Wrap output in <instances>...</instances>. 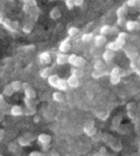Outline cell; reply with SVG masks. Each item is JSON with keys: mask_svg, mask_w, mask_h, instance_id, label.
Masks as SVG:
<instances>
[{"mask_svg": "<svg viewBox=\"0 0 140 156\" xmlns=\"http://www.w3.org/2000/svg\"><path fill=\"white\" fill-rule=\"evenodd\" d=\"M128 37V34L125 32H121L118 34V36L114 41H111L106 45V49L111 50L113 52L119 51L124 48L125 43H126V39Z\"/></svg>", "mask_w": 140, "mask_h": 156, "instance_id": "obj_1", "label": "cell"}, {"mask_svg": "<svg viewBox=\"0 0 140 156\" xmlns=\"http://www.w3.org/2000/svg\"><path fill=\"white\" fill-rule=\"evenodd\" d=\"M101 138L106 145H109V147L112 151H117V152L122 151L123 146L121 144V142L117 140L115 137H113L112 135L108 134V133H103V134H101Z\"/></svg>", "mask_w": 140, "mask_h": 156, "instance_id": "obj_2", "label": "cell"}, {"mask_svg": "<svg viewBox=\"0 0 140 156\" xmlns=\"http://www.w3.org/2000/svg\"><path fill=\"white\" fill-rule=\"evenodd\" d=\"M48 83L54 88L61 90V91H66L68 89V84L66 80L61 79L58 75H50L48 78Z\"/></svg>", "mask_w": 140, "mask_h": 156, "instance_id": "obj_3", "label": "cell"}, {"mask_svg": "<svg viewBox=\"0 0 140 156\" xmlns=\"http://www.w3.org/2000/svg\"><path fill=\"white\" fill-rule=\"evenodd\" d=\"M130 74V72H127L126 70L120 68L118 66L113 67L112 70L109 73V81L110 83L113 85H116L118 84L120 81H121V78L125 77V76H128Z\"/></svg>", "mask_w": 140, "mask_h": 156, "instance_id": "obj_4", "label": "cell"}, {"mask_svg": "<svg viewBox=\"0 0 140 156\" xmlns=\"http://www.w3.org/2000/svg\"><path fill=\"white\" fill-rule=\"evenodd\" d=\"M0 24L3 25L6 29L12 33H16L19 28V24L17 21H13L5 16V13H0Z\"/></svg>", "mask_w": 140, "mask_h": 156, "instance_id": "obj_5", "label": "cell"}, {"mask_svg": "<svg viewBox=\"0 0 140 156\" xmlns=\"http://www.w3.org/2000/svg\"><path fill=\"white\" fill-rule=\"evenodd\" d=\"M125 55L127 56V58H128L130 59V66L131 68V71L135 68V67H137V58L139 57V53L135 49L132 48L131 46H129L128 48H125L123 49Z\"/></svg>", "mask_w": 140, "mask_h": 156, "instance_id": "obj_6", "label": "cell"}, {"mask_svg": "<svg viewBox=\"0 0 140 156\" xmlns=\"http://www.w3.org/2000/svg\"><path fill=\"white\" fill-rule=\"evenodd\" d=\"M83 75V73L81 72V70L78 69H71V75L68 77V79L66 80L67 81V84L70 88H77L80 85V80L79 78Z\"/></svg>", "mask_w": 140, "mask_h": 156, "instance_id": "obj_7", "label": "cell"}, {"mask_svg": "<svg viewBox=\"0 0 140 156\" xmlns=\"http://www.w3.org/2000/svg\"><path fill=\"white\" fill-rule=\"evenodd\" d=\"M128 12H129V6L126 4V2L116 10V16H117L116 24L118 26H124V24L126 23V16Z\"/></svg>", "mask_w": 140, "mask_h": 156, "instance_id": "obj_8", "label": "cell"}, {"mask_svg": "<svg viewBox=\"0 0 140 156\" xmlns=\"http://www.w3.org/2000/svg\"><path fill=\"white\" fill-rule=\"evenodd\" d=\"M67 63L78 67V68H81V67H84L86 63V60L83 58V57H79L75 54H72V55L68 56V59H67Z\"/></svg>", "mask_w": 140, "mask_h": 156, "instance_id": "obj_9", "label": "cell"}, {"mask_svg": "<svg viewBox=\"0 0 140 156\" xmlns=\"http://www.w3.org/2000/svg\"><path fill=\"white\" fill-rule=\"evenodd\" d=\"M84 132L88 137H94L97 134V128L95 127V123L93 120H88L84 126Z\"/></svg>", "mask_w": 140, "mask_h": 156, "instance_id": "obj_10", "label": "cell"}, {"mask_svg": "<svg viewBox=\"0 0 140 156\" xmlns=\"http://www.w3.org/2000/svg\"><path fill=\"white\" fill-rule=\"evenodd\" d=\"M35 140V136L32 133H25L22 136L17 138V143L20 147H28L31 145V143Z\"/></svg>", "mask_w": 140, "mask_h": 156, "instance_id": "obj_11", "label": "cell"}, {"mask_svg": "<svg viewBox=\"0 0 140 156\" xmlns=\"http://www.w3.org/2000/svg\"><path fill=\"white\" fill-rule=\"evenodd\" d=\"M22 90L24 91L25 97H27L29 99H32V100L36 99L37 93L34 90V88H33L30 85V83H22Z\"/></svg>", "mask_w": 140, "mask_h": 156, "instance_id": "obj_12", "label": "cell"}, {"mask_svg": "<svg viewBox=\"0 0 140 156\" xmlns=\"http://www.w3.org/2000/svg\"><path fill=\"white\" fill-rule=\"evenodd\" d=\"M118 33V29L115 26H110V25H104L100 28V34L101 35H112V34Z\"/></svg>", "mask_w": 140, "mask_h": 156, "instance_id": "obj_13", "label": "cell"}, {"mask_svg": "<svg viewBox=\"0 0 140 156\" xmlns=\"http://www.w3.org/2000/svg\"><path fill=\"white\" fill-rule=\"evenodd\" d=\"M71 49V43H70V37H65L61 42L59 46V50L61 53H67Z\"/></svg>", "mask_w": 140, "mask_h": 156, "instance_id": "obj_14", "label": "cell"}, {"mask_svg": "<svg viewBox=\"0 0 140 156\" xmlns=\"http://www.w3.org/2000/svg\"><path fill=\"white\" fill-rule=\"evenodd\" d=\"M0 113L3 114V115L10 113V111H9V105L6 103L3 94H0Z\"/></svg>", "mask_w": 140, "mask_h": 156, "instance_id": "obj_15", "label": "cell"}, {"mask_svg": "<svg viewBox=\"0 0 140 156\" xmlns=\"http://www.w3.org/2000/svg\"><path fill=\"white\" fill-rule=\"evenodd\" d=\"M38 143L41 144L42 147L43 146H49L50 142H51V136L49 134L41 133L38 136Z\"/></svg>", "mask_w": 140, "mask_h": 156, "instance_id": "obj_16", "label": "cell"}, {"mask_svg": "<svg viewBox=\"0 0 140 156\" xmlns=\"http://www.w3.org/2000/svg\"><path fill=\"white\" fill-rule=\"evenodd\" d=\"M126 28L128 31H135L140 29V22L139 21H133V20H129L125 23Z\"/></svg>", "mask_w": 140, "mask_h": 156, "instance_id": "obj_17", "label": "cell"}, {"mask_svg": "<svg viewBox=\"0 0 140 156\" xmlns=\"http://www.w3.org/2000/svg\"><path fill=\"white\" fill-rule=\"evenodd\" d=\"M10 114L13 115L15 117H18V116H22L24 115V111H23V108L19 105H14L12 106V108L10 109Z\"/></svg>", "mask_w": 140, "mask_h": 156, "instance_id": "obj_18", "label": "cell"}, {"mask_svg": "<svg viewBox=\"0 0 140 156\" xmlns=\"http://www.w3.org/2000/svg\"><path fill=\"white\" fill-rule=\"evenodd\" d=\"M93 39H94V44H95L96 47H102L106 42V36L101 35V34H100V35H98V36H95Z\"/></svg>", "mask_w": 140, "mask_h": 156, "instance_id": "obj_19", "label": "cell"}, {"mask_svg": "<svg viewBox=\"0 0 140 156\" xmlns=\"http://www.w3.org/2000/svg\"><path fill=\"white\" fill-rule=\"evenodd\" d=\"M103 58L106 63H110L112 62V59L114 58V52L106 49V51L103 53Z\"/></svg>", "mask_w": 140, "mask_h": 156, "instance_id": "obj_20", "label": "cell"}, {"mask_svg": "<svg viewBox=\"0 0 140 156\" xmlns=\"http://www.w3.org/2000/svg\"><path fill=\"white\" fill-rule=\"evenodd\" d=\"M67 59H68L67 55H65L64 53H59L57 55L56 62H57L58 65H63L65 63H67Z\"/></svg>", "mask_w": 140, "mask_h": 156, "instance_id": "obj_21", "label": "cell"}, {"mask_svg": "<svg viewBox=\"0 0 140 156\" xmlns=\"http://www.w3.org/2000/svg\"><path fill=\"white\" fill-rule=\"evenodd\" d=\"M39 62L44 64H49L51 62V56L48 52H42L38 57Z\"/></svg>", "mask_w": 140, "mask_h": 156, "instance_id": "obj_22", "label": "cell"}, {"mask_svg": "<svg viewBox=\"0 0 140 156\" xmlns=\"http://www.w3.org/2000/svg\"><path fill=\"white\" fill-rule=\"evenodd\" d=\"M109 73L106 70H93V72L91 73V77L94 79H100L104 76H109Z\"/></svg>", "mask_w": 140, "mask_h": 156, "instance_id": "obj_23", "label": "cell"}, {"mask_svg": "<svg viewBox=\"0 0 140 156\" xmlns=\"http://www.w3.org/2000/svg\"><path fill=\"white\" fill-rule=\"evenodd\" d=\"M61 16H62V11L59 10V7H54L50 12V17L54 20H57Z\"/></svg>", "mask_w": 140, "mask_h": 156, "instance_id": "obj_24", "label": "cell"}, {"mask_svg": "<svg viewBox=\"0 0 140 156\" xmlns=\"http://www.w3.org/2000/svg\"><path fill=\"white\" fill-rule=\"evenodd\" d=\"M34 21H32V20H27V21L25 22V24L23 25V28H22V31L25 33V34H30L34 28Z\"/></svg>", "mask_w": 140, "mask_h": 156, "instance_id": "obj_25", "label": "cell"}, {"mask_svg": "<svg viewBox=\"0 0 140 156\" xmlns=\"http://www.w3.org/2000/svg\"><path fill=\"white\" fill-rule=\"evenodd\" d=\"M135 103H130L127 105V111H128V115L131 119H135Z\"/></svg>", "mask_w": 140, "mask_h": 156, "instance_id": "obj_26", "label": "cell"}, {"mask_svg": "<svg viewBox=\"0 0 140 156\" xmlns=\"http://www.w3.org/2000/svg\"><path fill=\"white\" fill-rule=\"evenodd\" d=\"M126 4L129 6V8H135L140 11V0H127Z\"/></svg>", "mask_w": 140, "mask_h": 156, "instance_id": "obj_27", "label": "cell"}, {"mask_svg": "<svg viewBox=\"0 0 140 156\" xmlns=\"http://www.w3.org/2000/svg\"><path fill=\"white\" fill-rule=\"evenodd\" d=\"M14 93H15V90L13 89L11 83L4 86V89H3V95H4V96L11 97V96H13V94H14Z\"/></svg>", "mask_w": 140, "mask_h": 156, "instance_id": "obj_28", "label": "cell"}, {"mask_svg": "<svg viewBox=\"0 0 140 156\" xmlns=\"http://www.w3.org/2000/svg\"><path fill=\"white\" fill-rule=\"evenodd\" d=\"M52 97H53V100L58 101V103H62V101H64V95L63 94V92H54L52 95Z\"/></svg>", "mask_w": 140, "mask_h": 156, "instance_id": "obj_29", "label": "cell"}, {"mask_svg": "<svg viewBox=\"0 0 140 156\" xmlns=\"http://www.w3.org/2000/svg\"><path fill=\"white\" fill-rule=\"evenodd\" d=\"M93 68L94 70H106V65L101 59H97L93 64Z\"/></svg>", "mask_w": 140, "mask_h": 156, "instance_id": "obj_30", "label": "cell"}, {"mask_svg": "<svg viewBox=\"0 0 140 156\" xmlns=\"http://www.w3.org/2000/svg\"><path fill=\"white\" fill-rule=\"evenodd\" d=\"M94 33H86V34H84L82 36L81 39L83 42H90L91 40L94 38Z\"/></svg>", "mask_w": 140, "mask_h": 156, "instance_id": "obj_31", "label": "cell"}, {"mask_svg": "<svg viewBox=\"0 0 140 156\" xmlns=\"http://www.w3.org/2000/svg\"><path fill=\"white\" fill-rule=\"evenodd\" d=\"M11 85L13 87V89L15 90V92L22 90V83H21V81H19V80H14V81H12Z\"/></svg>", "mask_w": 140, "mask_h": 156, "instance_id": "obj_32", "label": "cell"}, {"mask_svg": "<svg viewBox=\"0 0 140 156\" xmlns=\"http://www.w3.org/2000/svg\"><path fill=\"white\" fill-rule=\"evenodd\" d=\"M24 101V105H25V107L27 108H36V103L34 101V100L32 99H29L27 97H25L23 99Z\"/></svg>", "mask_w": 140, "mask_h": 156, "instance_id": "obj_33", "label": "cell"}, {"mask_svg": "<svg viewBox=\"0 0 140 156\" xmlns=\"http://www.w3.org/2000/svg\"><path fill=\"white\" fill-rule=\"evenodd\" d=\"M95 115H96V117L99 118L100 120L106 121L109 116V112H108V111H106V112L105 111H97V112H95Z\"/></svg>", "mask_w": 140, "mask_h": 156, "instance_id": "obj_34", "label": "cell"}, {"mask_svg": "<svg viewBox=\"0 0 140 156\" xmlns=\"http://www.w3.org/2000/svg\"><path fill=\"white\" fill-rule=\"evenodd\" d=\"M51 72H52V68H50V67H46V68H44L41 71L39 76H41L42 79H47L51 75Z\"/></svg>", "mask_w": 140, "mask_h": 156, "instance_id": "obj_35", "label": "cell"}, {"mask_svg": "<svg viewBox=\"0 0 140 156\" xmlns=\"http://www.w3.org/2000/svg\"><path fill=\"white\" fill-rule=\"evenodd\" d=\"M24 115L25 116H31V115H35L36 112H37V109L36 108H27V107H25L24 109Z\"/></svg>", "mask_w": 140, "mask_h": 156, "instance_id": "obj_36", "label": "cell"}, {"mask_svg": "<svg viewBox=\"0 0 140 156\" xmlns=\"http://www.w3.org/2000/svg\"><path fill=\"white\" fill-rule=\"evenodd\" d=\"M34 8H36V7H31V6L27 5V4H23L22 11L24 12V13H26L27 16H29L30 13H31V12H32V10L34 9Z\"/></svg>", "mask_w": 140, "mask_h": 156, "instance_id": "obj_37", "label": "cell"}, {"mask_svg": "<svg viewBox=\"0 0 140 156\" xmlns=\"http://www.w3.org/2000/svg\"><path fill=\"white\" fill-rule=\"evenodd\" d=\"M79 33V29L77 27H70L68 29V36L69 37H74Z\"/></svg>", "mask_w": 140, "mask_h": 156, "instance_id": "obj_38", "label": "cell"}, {"mask_svg": "<svg viewBox=\"0 0 140 156\" xmlns=\"http://www.w3.org/2000/svg\"><path fill=\"white\" fill-rule=\"evenodd\" d=\"M23 4H27L31 7H38V3L36 0H20Z\"/></svg>", "mask_w": 140, "mask_h": 156, "instance_id": "obj_39", "label": "cell"}, {"mask_svg": "<svg viewBox=\"0 0 140 156\" xmlns=\"http://www.w3.org/2000/svg\"><path fill=\"white\" fill-rule=\"evenodd\" d=\"M65 5L68 10H72L75 7V0H65Z\"/></svg>", "mask_w": 140, "mask_h": 156, "instance_id": "obj_40", "label": "cell"}, {"mask_svg": "<svg viewBox=\"0 0 140 156\" xmlns=\"http://www.w3.org/2000/svg\"><path fill=\"white\" fill-rule=\"evenodd\" d=\"M36 49V46L34 44H31V45H26V46H23L22 47V50L24 52H32Z\"/></svg>", "mask_w": 140, "mask_h": 156, "instance_id": "obj_41", "label": "cell"}, {"mask_svg": "<svg viewBox=\"0 0 140 156\" xmlns=\"http://www.w3.org/2000/svg\"><path fill=\"white\" fill-rule=\"evenodd\" d=\"M95 155H108V151H106V147H101V150H100L99 152H97Z\"/></svg>", "mask_w": 140, "mask_h": 156, "instance_id": "obj_42", "label": "cell"}, {"mask_svg": "<svg viewBox=\"0 0 140 156\" xmlns=\"http://www.w3.org/2000/svg\"><path fill=\"white\" fill-rule=\"evenodd\" d=\"M16 147H17V146H16V143H12V144H10L9 145V151H16Z\"/></svg>", "mask_w": 140, "mask_h": 156, "instance_id": "obj_43", "label": "cell"}, {"mask_svg": "<svg viewBox=\"0 0 140 156\" xmlns=\"http://www.w3.org/2000/svg\"><path fill=\"white\" fill-rule=\"evenodd\" d=\"M84 5V0H75V6L76 7H81Z\"/></svg>", "mask_w": 140, "mask_h": 156, "instance_id": "obj_44", "label": "cell"}, {"mask_svg": "<svg viewBox=\"0 0 140 156\" xmlns=\"http://www.w3.org/2000/svg\"><path fill=\"white\" fill-rule=\"evenodd\" d=\"M29 155L30 156H41L43 154L41 152H39V151H32V152H30Z\"/></svg>", "mask_w": 140, "mask_h": 156, "instance_id": "obj_45", "label": "cell"}, {"mask_svg": "<svg viewBox=\"0 0 140 156\" xmlns=\"http://www.w3.org/2000/svg\"><path fill=\"white\" fill-rule=\"evenodd\" d=\"M132 71L135 72V73H136L137 75L139 76V78H140V66H137V67H135V68L133 69Z\"/></svg>", "mask_w": 140, "mask_h": 156, "instance_id": "obj_46", "label": "cell"}, {"mask_svg": "<svg viewBox=\"0 0 140 156\" xmlns=\"http://www.w3.org/2000/svg\"><path fill=\"white\" fill-rule=\"evenodd\" d=\"M4 135H5V131L3 129H0V141L4 138Z\"/></svg>", "mask_w": 140, "mask_h": 156, "instance_id": "obj_47", "label": "cell"}, {"mask_svg": "<svg viewBox=\"0 0 140 156\" xmlns=\"http://www.w3.org/2000/svg\"><path fill=\"white\" fill-rule=\"evenodd\" d=\"M39 121H41V118H39V116H35V118H34L35 123H38Z\"/></svg>", "mask_w": 140, "mask_h": 156, "instance_id": "obj_48", "label": "cell"}, {"mask_svg": "<svg viewBox=\"0 0 140 156\" xmlns=\"http://www.w3.org/2000/svg\"><path fill=\"white\" fill-rule=\"evenodd\" d=\"M2 12H3V10H2L1 7H0V13H2Z\"/></svg>", "mask_w": 140, "mask_h": 156, "instance_id": "obj_49", "label": "cell"}, {"mask_svg": "<svg viewBox=\"0 0 140 156\" xmlns=\"http://www.w3.org/2000/svg\"><path fill=\"white\" fill-rule=\"evenodd\" d=\"M48 1H50V2H53V1H56V0H48Z\"/></svg>", "mask_w": 140, "mask_h": 156, "instance_id": "obj_50", "label": "cell"}, {"mask_svg": "<svg viewBox=\"0 0 140 156\" xmlns=\"http://www.w3.org/2000/svg\"><path fill=\"white\" fill-rule=\"evenodd\" d=\"M9 1H10V2H14V1H15V0H9Z\"/></svg>", "mask_w": 140, "mask_h": 156, "instance_id": "obj_51", "label": "cell"}]
</instances>
